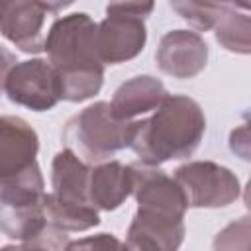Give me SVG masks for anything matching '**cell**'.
<instances>
[{
  "label": "cell",
  "mask_w": 251,
  "mask_h": 251,
  "mask_svg": "<svg viewBox=\"0 0 251 251\" xmlns=\"http://www.w3.org/2000/svg\"><path fill=\"white\" fill-rule=\"evenodd\" d=\"M39 137L20 116L0 120V178L16 176L37 163Z\"/></svg>",
  "instance_id": "8fae6325"
},
{
  "label": "cell",
  "mask_w": 251,
  "mask_h": 251,
  "mask_svg": "<svg viewBox=\"0 0 251 251\" xmlns=\"http://www.w3.org/2000/svg\"><path fill=\"white\" fill-rule=\"evenodd\" d=\"M227 143L235 157L251 163V118L231 129Z\"/></svg>",
  "instance_id": "44dd1931"
},
{
  "label": "cell",
  "mask_w": 251,
  "mask_h": 251,
  "mask_svg": "<svg viewBox=\"0 0 251 251\" xmlns=\"http://www.w3.org/2000/svg\"><path fill=\"white\" fill-rule=\"evenodd\" d=\"M2 90L10 102L33 112H47L61 100L57 73L47 59L39 57L4 67Z\"/></svg>",
  "instance_id": "8992f818"
},
{
  "label": "cell",
  "mask_w": 251,
  "mask_h": 251,
  "mask_svg": "<svg viewBox=\"0 0 251 251\" xmlns=\"http://www.w3.org/2000/svg\"><path fill=\"white\" fill-rule=\"evenodd\" d=\"M98 24L84 12L57 18L45 35V53L57 73L61 100L84 102L100 92L104 63L98 53Z\"/></svg>",
  "instance_id": "6da1fadb"
},
{
  "label": "cell",
  "mask_w": 251,
  "mask_h": 251,
  "mask_svg": "<svg viewBox=\"0 0 251 251\" xmlns=\"http://www.w3.org/2000/svg\"><path fill=\"white\" fill-rule=\"evenodd\" d=\"M243 204H245V208L251 212V176H249V180H247V184H245V188H243Z\"/></svg>",
  "instance_id": "7402d4cb"
},
{
  "label": "cell",
  "mask_w": 251,
  "mask_h": 251,
  "mask_svg": "<svg viewBox=\"0 0 251 251\" xmlns=\"http://www.w3.org/2000/svg\"><path fill=\"white\" fill-rule=\"evenodd\" d=\"M155 61L159 71L173 78H194L206 69L208 45L198 31L171 29L161 37Z\"/></svg>",
  "instance_id": "ba28073f"
},
{
  "label": "cell",
  "mask_w": 251,
  "mask_h": 251,
  "mask_svg": "<svg viewBox=\"0 0 251 251\" xmlns=\"http://www.w3.org/2000/svg\"><path fill=\"white\" fill-rule=\"evenodd\" d=\"M71 6L69 2L6 0L0 2V33L24 53L45 51L43 25L49 14Z\"/></svg>",
  "instance_id": "52a82bcc"
},
{
  "label": "cell",
  "mask_w": 251,
  "mask_h": 251,
  "mask_svg": "<svg viewBox=\"0 0 251 251\" xmlns=\"http://www.w3.org/2000/svg\"><path fill=\"white\" fill-rule=\"evenodd\" d=\"M133 122H122L112 114L110 102H94L75 114L63 127L67 149L90 167L112 161L120 149L129 147Z\"/></svg>",
  "instance_id": "3957f363"
},
{
  "label": "cell",
  "mask_w": 251,
  "mask_h": 251,
  "mask_svg": "<svg viewBox=\"0 0 251 251\" xmlns=\"http://www.w3.org/2000/svg\"><path fill=\"white\" fill-rule=\"evenodd\" d=\"M67 239L65 233L51 227L45 237H41L39 241H31V243H20V245H6L2 247V251H65L67 247Z\"/></svg>",
  "instance_id": "ffe728a7"
},
{
  "label": "cell",
  "mask_w": 251,
  "mask_h": 251,
  "mask_svg": "<svg viewBox=\"0 0 251 251\" xmlns=\"http://www.w3.org/2000/svg\"><path fill=\"white\" fill-rule=\"evenodd\" d=\"M45 214L51 227L59 231H88L100 224L98 210L90 204H71L55 198L51 192L45 194Z\"/></svg>",
  "instance_id": "2e32d148"
},
{
  "label": "cell",
  "mask_w": 251,
  "mask_h": 251,
  "mask_svg": "<svg viewBox=\"0 0 251 251\" xmlns=\"http://www.w3.org/2000/svg\"><path fill=\"white\" fill-rule=\"evenodd\" d=\"M90 165L84 163L71 149H63L51 163V186L53 196L71 204H90L88 200ZM92 206V204H90Z\"/></svg>",
  "instance_id": "5bb4252c"
},
{
  "label": "cell",
  "mask_w": 251,
  "mask_h": 251,
  "mask_svg": "<svg viewBox=\"0 0 251 251\" xmlns=\"http://www.w3.org/2000/svg\"><path fill=\"white\" fill-rule=\"evenodd\" d=\"M129 169L133 176V198L137 202V208L184 218L188 206L180 186L173 176H169L159 167L145 165L141 161L131 163Z\"/></svg>",
  "instance_id": "30bf717a"
},
{
  "label": "cell",
  "mask_w": 251,
  "mask_h": 251,
  "mask_svg": "<svg viewBox=\"0 0 251 251\" xmlns=\"http://www.w3.org/2000/svg\"><path fill=\"white\" fill-rule=\"evenodd\" d=\"M153 2H114L106 6V18L98 24V53L104 65H122L135 59L147 41L145 18Z\"/></svg>",
  "instance_id": "277c9868"
},
{
  "label": "cell",
  "mask_w": 251,
  "mask_h": 251,
  "mask_svg": "<svg viewBox=\"0 0 251 251\" xmlns=\"http://www.w3.org/2000/svg\"><path fill=\"white\" fill-rule=\"evenodd\" d=\"M214 37L229 53L251 55V12L237 2H220Z\"/></svg>",
  "instance_id": "9a60e30c"
},
{
  "label": "cell",
  "mask_w": 251,
  "mask_h": 251,
  "mask_svg": "<svg viewBox=\"0 0 251 251\" xmlns=\"http://www.w3.org/2000/svg\"><path fill=\"white\" fill-rule=\"evenodd\" d=\"M65 251H129V249L126 241H120L112 233H96L69 241Z\"/></svg>",
  "instance_id": "d6986e66"
},
{
  "label": "cell",
  "mask_w": 251,
  "mask_h": 251,
  "mask_svg": "<svg viewBox=\"0 0 251 251\" xmlns=\"http://www.w3.org/2000/svg\"><path fill=\"white\" fill-rule=\"evenodd\" d=\"M133 194V176L129 165L120 161H106L90 167L88 200L96 210H118L127 196Z\"/></svg>",
  "instance_id": "4fadbf2b"
},
{
  "label": "cell",
  "mask_w": 251,
  "mask_h": 251,
  "mask_svg": "<svg viewBox=\"0 0 251 251\" xmlns=\"http://www.w3.org/2000/svg\"><path fill=\"white\" fill-rule=\"evenodd\" d=\"M214 251H251V216H243L222 227L214 241Z\"/></svg>",
  "instance_id": "e0dca14e"
},
{
  "label": "cell",
  "mask_w": 251,
  "mask_h": 251,
  "mask_svg": "<svg viewBox=\"0 0 251 251\" xmlns=\"http://www.w3.org/2000/svg\"><path fill=\"white\" fill-rule=\"evenodd\" d=\"M165 84L151 75H137L122 82L112 96V114L122 122H135L139 116L153 114L167 98Z\"/></svg>",
  "instance_id": "7c38bea8"
},
{
  "label": "cell",
  "mask_w": 251,
  "mask_h": 251,
  "mask_svg": "<svg viewBox=\"0 0 251 251\" xmlns=\"http://www.w3.org/2000/svg\"><path fill=\"white\" fill-rule=\"evenodd\" d=\"M184 233V218L137 208L126 233V245L129 251H178Z\"/></svg>",
  "instance_id": "9c48e42d"
},
{
  "label": "cell",
  "mask_w": 251,
  "mask_h": 251,
  "mask_svg": "<svg viewBox=\"0 0 251 251\" xmlns=\"http://www.w3.org/2000/svg\"><path fill=\"white\" fill-rule=\"evenodd\" d=\"M204 131L206 116L200 104L184 94H167L149 118L131 124L129 149L141 163L159 167L167 161L190 157Z\"/></svg>",
  "instance_id": "7a4b0ae2"
},
{
  "label": "cell",
  "mask_w": 251,
  "mask_h": 251,
  "mask_svg": "<svg viewBox=\"0 0 251 251\" xmlns=\"http://www.w3.org/2000/svg\"><path fill=\"white\" fill-rule=\"evenodd\" d=\"M173 178L188 208H226L241 194L235 173L214 161H188L173 173Z\"/></svg>",
  "instance_id": "5b68a950"
},
{
  "label": "cell",
  "mask_w": 251,
  "mask_h": 251,
  "mask_svg": "<svg viewBox=\"0 0 251 251\" xmlns=\"http://www.w3.org/2000/svg\"><path fill=\"white\" fill-rule=\"evenodd\" d=\"M171 8L184 20L188 22L194 29L198 31H208L214 29L218 12H220V2H171Z\"/></svg>",
  "instance_id": "ac0fdd59"
}]
</instances>
